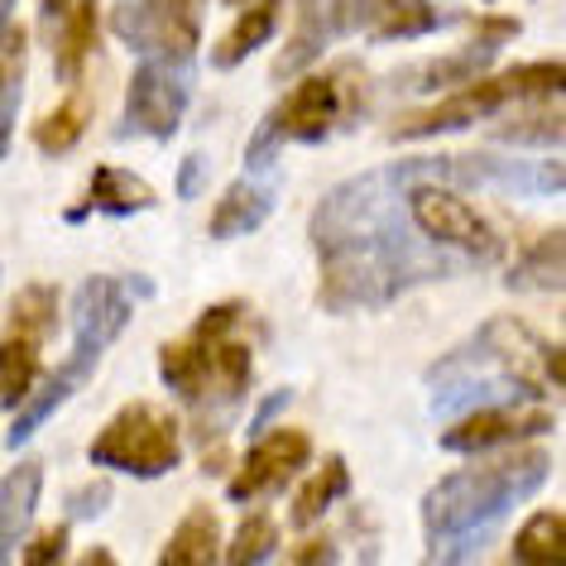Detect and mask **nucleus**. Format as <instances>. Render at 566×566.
Returning a JSON list of instances; mask_svg holds the SVG:
<instances>
[{
    "label": "nucleus",
    "instance_id": "5",
    "mask_svg": "<svg viewBox=\"0 0 566 566\" xmlns=\"http://www.w3.org/2000/svg\"><path fill=\"white\" fill-rule=\"evenodd\" d=\"M139 298H154V279H139V274H92L73 289V350L44 370V379L30 389V399L15 408L10 418V432L6 442L10 451L30 447V437H39V428L59 413V408L92 385L96 365L106 360V350L120 342V332L130 327L135 317V303Z\"/></svg>",
    "mask_w": 566,
    "mask_h": 566
},
{
    "label": "nucleus",
    "instance_id": "26",
    "mask_svg": "<svg viewBox=\"0 0 566 566\" xmlns=\"http://www.w3.org/2000/svg\"><path fill=\"white\" fill-rule=\"evenodd\" d=\"M504 279L518 293H562V226H547L543 235H533L523 254H514Z\"/></svg>",
    "mask_w": 566,
    "mask_h": 566
},
{
    "label": "nucleus",
    "instance_id": "35",
    "mask_svg": "<svg viewBox=\"0 0 566 566\" xmlns=\"http://www.w3.org/2000/svg\"><path fill=\"white\" fill-rule=\"evenodd\" d=\"M289 403H293V389H274V394H269V399L260 403V413H254V422H250V437H260V432H264V422H274Z\"/></svg>",
    "mask_w": 566,
    "mask_h": 566
},
{
    "label": "nucleus",
    "instance_id": "16",
    "mask_svg": "<svg viewBox=\"0 0 566 566\" xmlns=\"http://www.w3.org/2000/svg\"><path fill=\"white\" fill-rule=\"evenodd\" d=\"M39 500H44V461L39 457H24L0 475V566H10L15 552L24 547Z\"/></svg>",
    "mask_w": 566,
    "mask_h": 566
},
{
    "label": "nucleus",
    "instance_id": "37",
    "mask_svg": "<svg viewBox=\"0 0 566 566\" xmlns=\"http://www.w3.org/2000/svg\"><path fill=\"white\" fill-rule=\"evenodd\" d=\"M67 10H73V0H39V20H44L49 30H53V24H59V20L67 15Z\"/></svg>",
    "mask_w": 566,
    "mask_h": 566
},
{
    "label": "nucleus",
    "instance_id": "19",
    "mask_svg": "<svg viewBox=\"0 0 566 566\" xmlns=\"http://www.w3.org/2000/svg\"><path fill=\"white\" fill-rule=\"evenodd\" d=\"M102 0H73V10L53 24V77L63 87L87 73L96 44H102Z\"/></svg>",
    "mask_w": 566,
    "mask_h": 566
},
{
    "label": "nucleus",
    "instance_id": "34",
    "mask_svg": "<svg viewBox=\"0 0 566 566\" xmlns=\"http://www.w3.org/2000/svg\"><path fill=\"white\" fill-rule=\"evenodd\" d=\"M106 504H111V485H87V490L67 494V518H92V514H102Z\"/></svg>",
    "mask_w": 566,
    "mask_h": 566
},
{
    "label": "nucleus",
    "instance_id": "39",
    "mask_svg": "<svg viewBox=\"0 0 566 566\" xmlns=\"http://www.w3.org/2000/svg\"><path fill=\"white\" fill-rule=\"evenodd\" d=\"M231 6H245V0H231Z\"/></svg>",
    "mask_w": 566,
    "mask_h": 566
},
{
    "label": "nucleus",
    "instance_id": "10",
    "mask_svg": "<svg viewBox=\"0 0 566 566\" xmlns=\"http://www.w3.org/2000/svg\"><path fill=\"white\" fill-rule=\"evenodd\" d=\"M202 6L207 0H116L102 30H111L135 59L192 67L202 49Z\"/></svg>",
    "mask_w": 566,
    "mask_h": 566
},
{
    "label": "nucleus",
    "instance_id": "31",
    "mask_svg": "<svg viewBox=\"0 0 566 566\" xmlns=\"http://www.w3.org/2000/svg\"><path fill=\"white\" fill-rule=\"evenodd\" d=\"M67 552H73V528H67V523H53V528L30 537L20 566H67V562H73Z\"/></svg>",
    "mask_w": 566,
    "mask_h": 566
},
{
    "label": "nucleus",
    "instance_id": "4",
    "mask_svg": "<svg viewBox=\"0 0 566 566\" xmlns=\"http://www.w3.org/2000/svg\"><path fill=\"white\" fill-rule=\"evenodd\" d=\"M250 332H260L254 307L245 298L211 303L188 327V336L164 342L159 350V379L174 399L188 408L197 437L211 447L226 432L235 403L254 385V346Z\"/></svg>",
    "mask_w": 566,
    "mask_h": 566
},
{
    "label": "nucleus",
    "instance_id": "32",
    "mask_svg": "<svg viewBox=\"0 0 566 566\" xmlns=\"http://www.w3.org/2000/svg\"><path fill=\"white\" fill-rule=\"evenodd\" d=\"M336 562H342V547H336V537L307 528L303 543L289 552V562H283V566H336Z\"/></svg>",
    "mask_w": 566,
    "mask_h": 566
},
{
    "label": "nucleus",
    "instance_id": "23",
    "mask_svg": "<svg viewBox=\"0 0 566 566\" xmlns=\"http://www.w3.org/2000/svg\"><path fill=\"white\" fill-rule=\"evenodd\" d=\"M514 116L490 125V145L504 149H557L562 145V96L509 106Z\"/></svg>",
    "mask_w": 566,
    "mask_h": 566
},
{
    "label": "nucleus",
    "instance_id": "18",
    "mask_svg": "<svg viewBox=\"0 0 566 566\" xmlns=\"http://www.w3.org/2000/svg\"><path fill=\"white\" fill-rule=\"evenodd\" d=\"M279 207V188L264 178H231L226 182V192L217 197V207H211V221H207V235L211 240H240V235H254L260 226L274 217Z\"/></svg>",
    "mask_w": 566,
    "mask_h": 566
},
{
    "label": "nucleus",
    "instance_id": "38",
    "mask_svg": "<svg viewBox=\"0 0 566 566\" xmlns=\"http://www.w3.org/2000/svg\"><path fill=\"white\" fill-rule=\"evenodd\" d=\"M15 0H0V44H6V39H10V30H15Z\"/></svg>",
    "mask_w": 566,
    "mask_h": 566
},
{
    "label": "nucleus",
    "instance_id": "27",
    "mask_svg": "<svg viewBox=\"0 0 566 566\" xmlns=\"http://www.w3.org/2000/svg\"><path fill=\"white\" fill-rule=\"evenodd\" d=\"M24 63H30V30L15 24L10 39L0 44V164H6L10 139H15V120L24 102Z\"/></svg>",
    "mask_w": 566,
    "mask_h": 566
},
{
    "label": "nucleus",
    "instance_id": "2",
    "mask_svg": "<svg viewBox=\"0 0 566 566\" xmlns=\"http://www.w3.org/2000/svg\"><path fill=\"white\" fill-rule=\"evenodd\" d=\"M552 475V451L537 442H514L480 451L422 494V562L418 566H471L494 543L500 523L528 504Z\"/></svg>",
    "mask_w": 566,
    "mask_h": 566
},
{
    "label": "nucleus",
    "instance_id": "13",
    "mask_svg": "<svg viewBox=\"0 0 566 566\" xmlns=\"http://www.w3.org/2000/svg\"><path fill=\"white\" fill-rule=\"evenodd\" d=\"M557 428V413L547 403H480L442 428V451L451 457H480L494 447H514V442H537Z\"/></svg>",
    "mask_w": 566,
    "mask_h": 566
},
{
    "label": "nucleus",
    "instance_id": "36",
    "mask_svg": "<svg viewBox=\"0 0 566 566\" xmlns=\"http://www.w3.org/2000/svg\"><path fill=\"white\" fill-rule=\"evenodd\" d=\"M77 566H120V557H116V552H111V547H102V543H96V547H87V552H82V557H77Z\"/></svg>",
    "mask_w": 566,
    "mask_h": 566
},
{
    "label": "nucleus",
    "instance_id": "11",
    "mask_svg": "<svg viewBox=\"0 0 566 566\" xmlns=\"http://www.w3.org/2000/svg\"><path fill=\"white\" fill-rule=\"evenodd\" d=\"M188 102H192V67H174V63H135L130 82H125V111L116 135L120 139H174L188 120Z\"/></svg>",
    "mask_w": 566,
    "mask_h": 566
},
{
    "label": "nucleus",
    "instance_id": "12",
    "mask_svg": "<svg viewBox=\"0 0 566 566\" xmlns=\"http://www.w3.org/2000/svg\"><path fill=\"white\" fill-rule=\"evenodd\" d=\"M307 461H313V437L303 428H269L260 437H250L245 457H240L231 480H226V500L231 504L269 500V494L289 490L307 471Z\"/></svg>",
    "mask_w": 566,
    "mask_h": 566
},
{
    "label": "nucleus",
    "instance_id": "28",
    "mask_svg": "<svg viewBox=\"0 0 566 566\" xmlns=\"http://www.w3.org/2000/svg\"><path fill=\"white\" fill-rule=\"evenodd\" d=\"M87 125H92V102L87 96L82 92L63 96L49 116L34 120V149L44 154V159H63V154H73L82 139H87Z\"/></svg>",
    "mask_w": 566,
    "mask_h": 566
},
{
    "label": "nucleus",
    "instance_id": "7",
    "mask_svg": "<svg viewBox=\"0 0 566 566\" xmlns=\"http://www.w3.org/2000/svg\"><path fill=\"white\" fill-rule=\"evenodd\" d=\"M566 92V73L562 59H537V63H514L504 73H480L461 87L437 92L432 102H422L418 111L394 120V139H437V135H457L471 130V125L494 120L509 106L523 102H547V96Z\"/></svg>",
    "mask_w": 566,
    "mask_h": 566
},
{
    "label": "nucleus",
    "instance_id": "15",
    "mask_svg": "<svg viewBox=\"0 0 566 566\" xmlns=\"http://www.w3.org/2000/svg\"><path fill=\"white\" fill-rule=\"evenodd\" d=\"M523 24L514 15H490V20H471V39H465V49L461 53H447V59H432L422 73L413 77H403L408 87H418V92H447V87H461V82H471L480 77L485 67L500 59V49L504 44H514Z\"/></svg>",
    "mask_w": 566,
    "mask_h": 566
},
{
    "label": "nucleus",
    "instance_id": "8",
    "mask_svg": "<svg viewBox=\"0 0 566 566\" xmlns=\"http://www.w3.org/2000/svg\"><path fill=\"white\" fill-rule=\"evenodd\" d=\"M403 168V207H408V221L422 231V240H432L437 250L457 254L471 269H485V264H500L504 260V235L494 231V221L480 211L471 197L451 182H437V178H418L413 159H399Z\"/></svg>",
    "mask_w": 566,
    "mask_h": 566
},
{
    "label": "nucleus",
    "instance_id": "21",
    "mask_svg": "<svg viewBox=\"0 0 566 566\" xmlns=\"http://www.w3.org/2000/svg\"><path fill=\"white\" fill-rule=\"evenodd\" d=\"M44 346L39 336L6 327L0 332V403L15 413V408L30 399V389L44 379Z\"/></svg>",
    "mask_w": 566,
    "mask_h": 566
},
{
    "label": "nucleus",
    "instance_id": "3",
    "mask_svg": "<svg viewBox=\"0 0 566 566\" xmlns=\"http://www.w3.org/2000/svg\"><path fill=\"white\" fill-rule=\"evenodd\" d=\"M432 413H465L480 403H543L566 385L562 346L518 317H490L428 365Z\"/></svg>",
    "mask_w": 566,
    "mask_h": 566
},
{
    "label": "nucleus",
    "instance_id": "30",
    "mask_svg": "<svg viewBox=\"0 0 566 566\" xmlns=\"http://www.w3.org/2000/svg\"><path fill=\"white\" fill-rule=\"evenodd\" d=\"M279 552V523L269 514H245L235 523V537L226 543V562L217 566H264Z\"/></svg>",
    "mask_w": 566,
    "mask_h": 566
},
{
    "label": "nucleus",
    "instance_id": "24",
    "mask_svg": "<svg viewBox=\"0 0 566 566\" xmlns=\"http://www.w3.org/2000/svg\"><path fill=\"white\" fill-rule=\"evenodd\" d=\"M332 20H327V0H298V24H293V39L283 44L279 63H274V77L279 82H293L313 67L322 53L332 44Z\"/></svg>",
    "mask_w": 566,
    "mask_h": 566
},
{
    "label": "nucleus",
    "instance_id": "9",
    "mask_svg": "<svg viewBox=\"0 0 566 566\" xmlns=\"http://www.w3.org/2000/svg\"><path fill=\"white\" fill-rule=\"evenodd\" d=\"M87 461L111 475L164 480L182 465V428L168 408L130 399L96 428V437L87 442Z\"/></svg>",
    "mask_w": 566,
    "mask_h": 566
},
{
    "label": "nucleus",
    "instance_id": "25",
    "mask_svg": "<svg viewBox=\"0 0 566 566\" xmlns=\"http://www.w3.org/2000/svg\"><path fill=\"white\" fill-rule=\"evenodd\" d=\"M346 490H350V461H346V457H327L313 475L303 480V490L289 500V523H293L298 533L317 528V523L327 518V509H332L336 500H346Z\"/></svg>",
    "mask_w": 566,
    "mask_h": 566
},
{
    "label": "nucleus",
    "instance_id": "1",
    "mask_svg": "<svg viewBox=\"0 0 566 566\" xmlns=\"http://www.w3.org/2000/svg\"><path fill=\"white\" fill-rule=\"evenodd\" d=\"M403 168L356 174L313 207V250H317V307L332 317L379 313L422 283L465 274V260L437 250L408 221Z\"/></svg>",
    "mask_w": 566,
    "mask_h": 566
},
{
    "label": "nucleus",
    "instance_id": "17",
    "mask_svg": "<svg viewBox=\"0 0 566 566\" xmlns=\"http://www.w3.org/2000/svg\"><path fill=\"white\" fill-rule=\"evenodd\" d=\"M159 197L135 168H120V164H96L92 178H87V197L77 207L63 211V221H87V211H102L111 221H125L135 211H149Z\"/></svg>",
    "mask_w": 566,
    "mask_h": 566
},
{
    "label": "nucleus",
    "instance_id": "29",
    "mask_svg": "<svg viewBox=\"0 0 566 566\" xmlns=\"http://www.w3.org/2000/svg\"><path fill=\"white\" fill-rule=\"evenodd\" d=\"M514 566H566L562 509H533L514 533Z\"/></svg>",
    "mask_w": 566,
    "mask_h": 566
},
{
    "label": "nucleus",
    "instance_id": "6",
    "mask_svg": "<svg viewBox=\"0 0 566 566\" xmlns=\"http://www.w3.org/2000/svg\"><path fill=\"white\" fill-rule=\"evenodd\" d=\"M365 111H370V73L360 59L307 67L254 125L245 145V174L269 178V168L289 145H327L336 130H356Z\"/></svg>",
    "mask_w": 566,
    "mask_h": 566
},
{
    "label": "nucleus",
    "instance_id": "20",
    "mask_svg": "<svg viewBox=\"0 0 566 566\" xmlns=\"http://www.w3.org/2000/svg\"><path fill=\"white\" fill-rule=\"evenodd\" d=\"M279 20H283V0H250L235 15V24H226V34L211 44V67H217V73L240 67L250 53H260L269 39L279 34Z\"/></svg>",
    "mask_w": 566,
    "mask_h": 566
},
{
    "label": "nucleus",
    "instance_id": "14",
    "mask_svg": "<svg viewBox=\"0 0 566 566\" xmlns=\"http://www.w3.org/2000/svg\"><path fill=\"white\" fill-rule=\"evenodd\" d=\"M327 20H332V34L365 30L375 44L422 39L457 24V15L437 10L432 0H327Z\"/></svg>",
    "mask_w": 566,
    "mask_h": 566
},
{
    "label": "nucleus",
    "instance_id": "33",
    "mask_svg": "<svg viewBox=\"0 0 566 566\" xmlns=\"http://www.w3.org/2000/svg\"><path fill=\"white\" fill-rule=\"evenodd\" d=\"M202 182H207V154H188V159L178 164V182H174V192L182 197V202H192L197 192H202Z\"/></svg>",
    "mask_w": 566,
    "mask_h": 566
},
{
    "label": "nucleus",
    "instance_id": "22",
    "mask_svg": "<svg viewBox=\"0 0 566 566\" xmlns=\"http://www.w3.org/2000/svg\"><path fill=\"white\" fill-rule=\"evenodd\" d=\"M221 562V518L211 504H192L178 518L159 552V566H217Z\"/></svg>",
    "mask_w": 566,
    "mask_h": 566
}]
</instances>
